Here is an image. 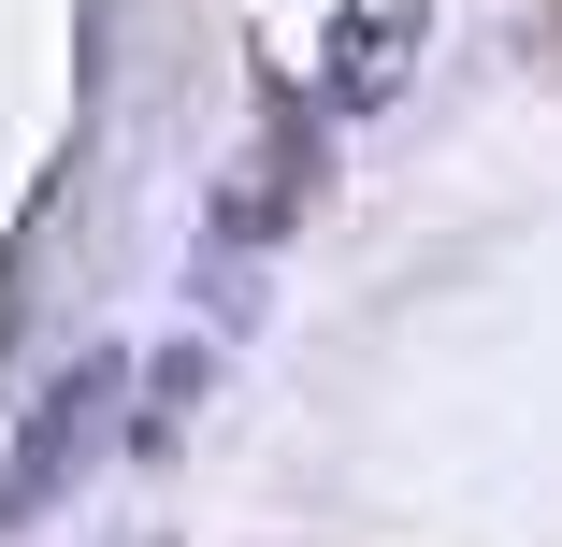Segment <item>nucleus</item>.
<instances>
[{
	"label": "nucleus",
	"mask_w": 562,
	"mask_h": 547,
	"mask_svg": "<svg viewBox=\"0 0 562 547\" xmlns=\"http://www.w3.org/2000/svg\"><path fill=\"white\" fill-rule=\"evenodd\" d=\"M116 389H131V361H72L44 403H30V432H15V461H0V518H44L87 461H101V432H116Z\"/></svg>",
	"instance_id": "nucleus-1"
},
{
	"label": "nucleus",
	"mask_w": 562,
	"mask_h": 547,
	"mask_svg": "<svg viewBox=\"0 0 562 547\" xmlns=\"http://www.w3.org/2000/svg\"><path fill=\"white\" fill-rule=\"evenodd\" d=\"M418 44H432V0H347L331 44H317V101L331 116H375V101L418 72Z\"/></svg>",
	"instance_id": "nucleus-2"
},
{
	"label": "nucleus",
	"mask_w": 562,
	"mask_h": 547,
	"mask_svg": "<svg viewBox=\"0 0 562 547\" xmlns=\"http://www.w3.org/2000/svg\"><path fill=\"white\" fill-rule=\"evenodd\" d=\"M303 187H317V130H303V116H274V145L246 159V187H232V202H216V231H232V246H260V231H274V216L303 202Z\"/></svg>",
	"instance_id": "nucleus-3"
},
{
	"label": "nucleus",
	"mask_w": 562,
	"mask_h": 547,
	"mask_svg": "<svg viewBox=\"0 0 562 547\" xmlns=\"http://www.w3.org/2000/svg\"><path fill=\"white\" fill-rule=\"evenodd\" d=\"M548 30H562V0H548Z\"/></svg>",
	"instance_id": "nucleus-4"
}]
</instances>
